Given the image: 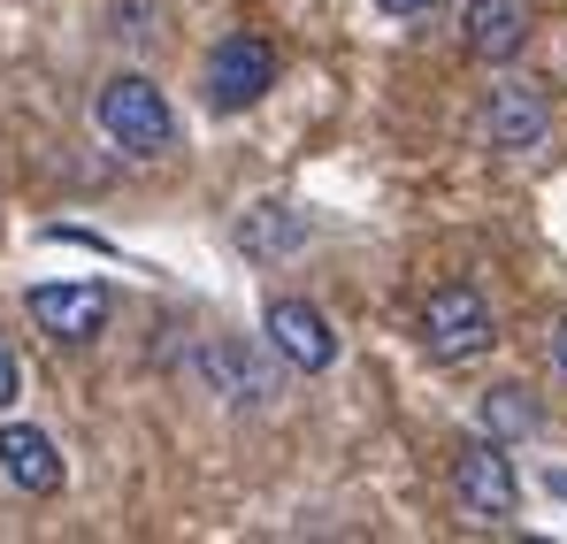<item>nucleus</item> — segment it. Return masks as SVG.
I'll list each match as a JSON object with an SVG mask.
<instances>
[{
	"instance_id": "obj_1",
	"label": "nucleus",
	"mask_w": 567,
	"mask_h": 544,
	"mask_svg": "<svg viewBox=\"0 0 567 544\" xmlns=\"http://www.w3.org/2000/svg\"><path fill=\"white\" fill-rule=\"evenodd\" d=\"M93 131L115 154H131V162L177 154V107H169V92L154 85V78H138V70H115L93 92Z\"/></svg>"
},
{
	"instance_id": "obj_2",
	"label": "nucleus",
	"mask_w": 567,
	"mask_h": 544,
	"mask_svg": "<svg viewBox=\"0 0 567 544\" xmlns=\"http://www.w3.org/2000/svg\"><path fill=\"white\" fill-rule=\"evenodd\" d=\"M491 338H498V322H491V299L475 284H437L422 299V346H430V361H475V353H491Z\"/></svg>"
},
{
	"instance_id": "obj_3",
	"label": "nucleus",
	"mask_w": 567,
	"mask_h": 544,
	"mask_svg": "<svg viewBox=\"0 0 567 544\" xmlns=\"http://www.w3.org/2000/svg\"><path fill=\"white\" fill-rule=\"evenodd\" d=\"M207 107L215 115H238V107H254L261 92L277 85V47L261 39V31H230V39H215V54H207Z\"/></svg>"
},
{
	"instance_id": "obj_4",
	"label": "nucleus",
	"mask_w": 567,
	"mask_h": 544,
	"mask_svg": "<svg viewBox=\"0 0 567 544\" xmlns=\"http://www.w3.org/2000/svg\"><path fill=\"white\" fill-rule=\"evenodd\" d=\"M453 491H461L468 522H514V506H522V475H514L498 438H468L453 453Z\"/></svg>"
},
{
	"instance_id": "obj_5",
	"label": "nucleus",
	"mask_w": 567,
	"mask_h": 544,
	"mask_svg": "<svg viewBox=\"0 0 567 544\" xmlns=\"http://www.w3.org/2000/svg\"><path fill=\"white\" fill-rule=\"evenodd\" d=\"M192 368H199V383H207L223 407H269L284 391L277 361H269L261 346H246V338H207V346L192 353Z\"/></svg>"
},
{
	"instance_id": "obj_6",
	"label": "nucleus",
	"mask_w": 567,
	"mask_h": 544,
	"mask_svg": "<svg viewBox=\"0 0 567 544\" xmlns=\"http://www.w3.org/2000/svg\"><path fill=\"white\" fill-rule=\"evenodd\" d=\"M23 307H31V322H39L54 346H85V338L107 330L115 291L93 284V276H70V284H31V291H23Z\"/></svg>"
},
{
	"instance_id": "obj_7",
	"label": "nucleus",
	"mask_w": 567,
	"mask_h": 544,
	"mask_svg": "<svg viewBox=\"0 0 567 544\" xmlns=\"http://www.w3.org/2000/svg\"><path fill=\"white\" fill-rule=\"evenodd\" d=\"M261 338H269V353H277L284 368H299V376H322V368L338 361V330H330V315L307 307V299H269Z\"/></svg>"
},
{
	"instance_id": "obj_8",
	"label": "nucleus",
	"mask_w": 567,
	"mask_h": 544,
	"mask_svg": "<svg viewBox=\"0 0 567 544\" xmlns=\"http://www.w3.org/2000/svg\"><path fill=\"white\" fill-rule=\"evenodd\" d=\"M545 131H553V107H545L537 85H522V78L491 85V100H483V138H491L498 154H537Z\"/></svg>"
},
{
	"instance_id": "obj_9",
	"label": "nucleus",
	"mask_w": 567,
	"mask_h": 544,
	"mask_svg": "<svg viewBox=\"0 0 567 544\" xmlns=\"http://www.w3.org/2000/svg\"><path fill=\"white\" fill-rule=\"evenodd\" d=\"M0 475L16 483V491H31V499H47V491H62V445L47 438V430H31V422H0Z\"/></svg>"
},
{
	"instance_id": "obj_10",
	"label": "nucleus",
	"mask_w": 567,
	"mask_h": 544,
	"mask_svg": "<svg viewBox=\"0 0 567 544\" xmlns=\"http://www.w3.org/2000/svg\"><path fill=\"white\" fill-rule=\"evenodd\" d=\"M461 31H468L475 62H514L522 39H529V16H522V0H468Z\"/></svg>"
},
{
	"instance_id": "obj_11",
	"label": "nucleus",
	"mask_w": 567,
	"mask_h": 544,
	"mask_svg": "<svg viewBox=\"0 0 567 544\" xmlns=\"http://www.w3.org/2000/svg\"><path fill=\"white\" fill-rule=\"evenodd\" d=\"M545 414H537V399L522 391V383H498V391H483V438H498V445H514V438H529Z\"/></svg>"
},
{
	"instance_id": "obj_12",
	"label": "nucleus",
	"mask_w": 567,
	"mask_h": 544,
	"mask_svg": "<svg viewBox=\"0 0 567 544\" xmlns=\"http://www.w3.org/2000/svg\"><path fill=\"white\" fill-rule=\"evenodd\" d=\"M307 238V223L291 215V207H254L246 223H238V246L246 254H284V246H299Z\"/></svg>"
},
{
	"instance_id": "obj_13",
	"label": "nucleus",
	"mask_w": 567,
	"mask_h": 544,
	"mask_svg": "<svg viewBox=\"0 0 567 544\" xmlns=\"http://www.w3.org/2000/svg\"><path fill=\"white\" fill-rule=\"evenodd\" d=\"M16 391H23V368H16V353H8V338H0V414L16 407Z\"/></svg>"
},
{
	"instance_id": "obj_14",
	"label": "nucleus",
	"mask_w": 567,
	"mask_h": 544,
	"mask_svg": "<svg viewBox=\"0 0 567 544\" xmlns=\"http://www.w3.org/2000/svg\"><path fill=\"white\" fill-rule=\"evenodd\" d=\"M383 16H430V8H437V0H377Z\"/></svg>"
},
{
	"instance_id": "obj_15",
	"label": "nucleus",
	"mask_w": 567,
	"mask_h": 544,
	"mask_svg": "<svg viewBox=\"0 0 567 544\" xmlns=\"http://www.w3.org/2000/svg\"><path fill=\"white\" fill-rule=\"evenodd\" d=\"M553 361H560V376H567V322L553 330Z\"/></svg>"
}]
</instances>
